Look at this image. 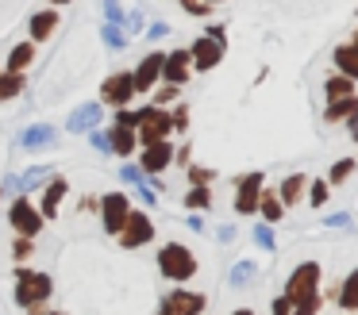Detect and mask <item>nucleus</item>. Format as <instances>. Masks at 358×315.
Segmentation results:
<instances>
[{"mask_svg":"<svg viewBox=\"0 0 358 315\" xmlns=\"http://www.w3.org/2000/svg\"><path fill=\"white\" fill-rule=\"evenodd\" d=\"M285 296L293 300V312H320V265L316 261H304L293 269L285 284Z\"/></svg>","mask_w":358,"mask_h":315,"instance_id":"f257e3e1","label":"nucleus"},{"mask_svg":"<svg viewBox=\"0 0 358 315\" xmlns=\"http://www.w3.org/2000/svg\"><path fill=\"white\" fill-rule=\"evenodd\" d=\"M158 269H162L166 281H189V277L196 273V258L189 246L181 242H166L162 250H158Z\"/></svg>","mask_w":358,"mask_h":315,"instance_id":"f03ea898","label":"nucleus"},{"mask_svg":"<svg viewBox=\"0 0 358 315\" xmlns=\"http://www.w3.org/2000/svg\"><path fill=\"white\" fill-rule=\"evenodd\" d=\"M50 296V277L47 273H31V269H20L16 273V304L27 312H39Z\"/></svg>","mask_w":358,"mask_h":315,"instance_id":"7ed1b4c3","label":"nucleus"},{"mask_svg":"<svg viewBox=\"0 0 358 315\" xmlns=\"http://www.w3.org/2000/svg\"><path fill=\"white\" fill-rule=\"evenodd\" d=\"M135 131H139V142H158V138H170L173 131V119L166 108L158 104H147L135 112Z\"/></svg>","mask_w":358,"mask_h":315,"instance_id":"20e7f679","label":"nucleus"},{"mask_svg":"<svg viewBox=\"0 0 358 315\" xmlns=\"http://www.w3.org/2000/svg\"><path fill=\"white\" fill-rule=\"evenodd\" d=\"M150 238H155V223H150V215L131 207L127 219H124V227H120V246H124V250H135V246H147Z\"/></svg>","mask_w":358,"mask_h":315,"instance_id":"39448f33","label":"nucleus"},{"mask_svg":"<svg viewBox=\"0 0 358 315\" xmlns=\"http://www.w3.org/2000/svg\"><path fill=\"white\" fill-rule=\"evenodd\" d=\"M8 223L16 227V235L35 238L43 230V212H35L27 196H16V200H12V207H8Z\"/></svg>","mask_w":358,"mask_h":315,"instance_id":"423d86ee","label":"nucleus"},{"mask_svg":"<svg viewBox=\"0 0 358 315\" xmlns=\"http://www.w3.org/2000/svg\"><path fill=\"white\" fill-rule=\"evenodd\" d=\"M127 212H131L127 192H104V196H101V223H104V230H108V235H120Z\"/></svg>","mask_w":358,"mask_h":315,"instance_id":"0eeeda50","label":"nucleus"},{"mask_svg":"<svg viewBox=\"0 0 358 315\" xmlns=\"http://www.w3.org/2000/svg\"><path fill=\"white\" fill-rule=\"evenodd\" d=\"M262 173H247L239 177V184H235V212L239 215H255L258 212V196H262Z\"/></svg>","mask_w":358,"mask_h":315,"instance_id":"6e6552de","label":"nucleus"},{"mask_svg":"<svg viewBox=\"0 0 358 315\" xmlns=\"http://www.w3.org/2000/svg\"><path fill=\"white\" fill-rule=\"evenodd\" d=\"M220 58H224V43H220V38H212V35L196 38V43L189 46V61H193V66L201 69V73L216 69V66H220Z\"/></svg>","mask_w":358,"mask_h":315,"instance_id":"1a4fd4ad","label":"nucleus"},{"mask_svg":"<svg viewBox=\"0 0 358 315\" xmlns=\"http://www.w3.org/2000/svg\"><path fill=\"white\" fill-rule=\"evenodd\" d=\"M173 161V146L170 138H158V142H143V154H139V166L143 173H162L166 166Z\"/></svg>","mask_w":358,"mask_h":315,"instance_id":"9d476101","label":"nucleus"},{"mask_svg":"<svg viewBox=\"0 0 358 315\" xmlns=\"http://www.w3.org/2000/svg\"><path fill=\"white\" fill-rule=\"evenodd\" d=\"M135 96V77L131 73H112L104 81V108H124Z\"/></svg>","mask_w":358,"mask_h":315,"instance_id":"9b49d317","label":"nucleus"},{"mask_svg":"<svg viewBox=\"0 0 358 315\" xmlns=\"http://www.w3.org/2000/svg\"><path fill=\"white\" fill-rule=\"evenodd\" d=\"M162 58H166L162 50H150L147 58L139 61V69L131 73L135 77V92H150L158 85V77H162Z\"/></svg>","mask_w":358,"mask_h":315,"instance_id":"f8f14e48","label":"nucleus"},{"mask_svg":"<svg viewBox=\"0 0 358 315\" xmlns=\"http://www.w3.org/2000/svg\"><path fill=\"white\" fill-rule=\"evenodd\" d=\"M189 66H193V61H189V50H170L162 58V77L173 81V85H185L189 81Z\"/></svg>","mask_w":358,"mask_h":315,"instance_id":"ddd939ff","label":"nucleus"},{"mask_svg":"<svg viewBox=\"0 0 358 315\" xmlns=\"http://www.w3.org/2000/svg\"><path fill=\"white\" fill-rule=\"evenodd\" d=\"M108 146H112V154H120V158H131L135 154V127L116 123V127L108 131Z\"/></svg>","mask_w":358,"mask_h":315,"instance_id":"4468645a","label":"nucleus"},{"mask_svg":"<svg viewBox=\"0 0 358 315\" xmlns=\"http://www.w3.org/2000/svg\"><path fill=\"white\" fill-rule=\"evenodd\" d=\"M201 307H204L201 292H170L162 300V312H201Z\"/></svg>","mask_w":358,"mask_h":315,"instance_id":"2eb2a0df","label":"nucleus"},{"mask_svg":"<svg viewBox=\"0 0 358 315\" xmlns=\"http://www.w3.org/2000/svg\"><path fill=\"white\" fill-rule=\"evenodd\" d=\"M304 189H308V177L304 173H289L285 181H281V189H278V196H281V204H301L304 200Z\"/></svg>","mask_w":358,"mask_h":315,"instance_id":"dca6fc26","label":"nucleus"},{"mask_svg":"<svg viewBox=\"0 0 358 315\" xmlns=\"http://www.w3.org/2000/svg\"><path fill=\"white\" fill-rule=\"evenodd\" d=\"M335 69L347 73L350 81H358V46L347 43V46H335Z\"/></svg>","mask_w":358,"mask_h":315,"instance_id":"f3484780","label":"nucleus"},{"mask_svg":"<svg viewBox=\"0 0 358 315\" xmlns=\"http://www.w3.org/2000/svg\"><path fill=\"white\" fill-rule=\"evenodd\" d=\"M62 196H66V181H62V177H55V181L47 184V192H43V219H55Z\"/></svg>","mask_w":358,"mask_h":315,"instance_id":"a211bd4d","label":"nucleus"},{"mask_svg":"<svg viewBox=\"0 0 358 315\" xmlns=\"http://www.w3.org/2000/svg\"><path fill=\"white\" fill-rule=\"evenodd\" d=\"M101 115H104V108H101V104H81V108H78V112H73V115H70V123H66V127H70V131H73V135H78V131H85V127H93V123H96V119H101Z\"/></svg>","mask_w":358,"mask_h":315,"instance_id":"6ab92c4d","label":"nucleus"},{"mask_svg":"<svg viewBox=\"0 0 358 315\" xmlns=\"http://www.w3.org/2000/svg\"><path fill=\"white\" fill-rule=\"evenodd\" d=\"M355 108H358V96H355V92H350V96H335V100H327L324 119H327V123H339V119H347Z\"/></svg>","mask_w":358,"mask_h":315,"instance_id":"aec40b11","label":"nucleus"},{"mask_svg":"<svg viewBox=\"0 0 358 315\" xmlns=\"http://www.w3.org/2000/svg\"><path fill=\"white\" fill-rule=\"evenodd\" d=\"M335 304H339L343 312H358V269H350V273H347V281H343Z\"/></svg>","mask_w":358,"mask_h":315,"instance_id":"412c9836","label":"nucleus"},{"mask_svg":"<svg viewBox=\"0 0 358 315\" xmlns=\"http://www.w3.org/2000/svg\"><path fill=\"white\" fill-rule=\"evenodd\" d=\"M55 27H58V12H35L31 15V38L35 43H47Z\"/></svg>","mask_w":358,"mask_h":315,"instance_id":"4be33fe9","label":"nucleus"},{"mask_svg":"<svg viewBox=\"0 0 358 315\" xmlns=\"http://www.w3.org/2000/svg\"><path fill=\"white\" fill-rule=\"evenodd\" d=\"M258 212H262L266 223H278L281 215H285V204H281V196H273V192L262 189V196H258Z\"/></svg>","mask_w":358,"mask_h":315,"instance_id":"5701e85b","label":"nucleus"},{"mask_svg":"<svg viewBox=\"0 0 358 315\" xmlns=\"http://www.w3.org/2000/svg\"><path fill=\"white\" fill-rule=\"evenodd\" d=\"M31 58H35V38H31V43H20L16 50L8 54V69H12V73H24V69L31 66Z\"/></svg>","mask_w":358,"mask_h":315,"instance_id":"b1692460","label":"nucleus"},{"mask_svg":"<svg viewBox=\"0 0 358 315\" xmlns=\"http://www.w3.org/2000/svg\"><path fill=\"white\" fill-rule=\"evenodd\" d=\"M324 92H327V100H335V96H350V92H355V81H350L347 73H335V77H327Z\"/></svg>","mask_w":358,"mask_h":315,"instance_id":"393cba45","label":"nucleus"},{"mask_svg":"<svg viewBox=\"0 0 358 315\" xmlns=\"http://www.w3.org/2000/svg\"><path fill=\"white\" fill-rule=\"evenodd\" d=\"M50 138H55V127H47V123H43V127H27L24 138H20V146H24V150H35L39 142H50Z\"/></svg>","mask_w":358,"mask_h":315,"instance_id":"a878e982","label":"nucleus"},{"mask_svg":"<svg viewBox=\"0 0 358 315\" xmlns=\"http://www.w3.org/2000/svg\"><path fill=\"white\" fill-rule=\"evenodd\" d=\"M208 204H212L208 184H193V189H189V196H185V207H193V212H204Z\"/></svg>","mask_w":358,"mask_h":315,"instance_id":"bb28decb","label":"nucleus"},{"mask_svg":"<svg viewBox=\"0 0 358 315\" xmlns=\"http://www.w3.org/2000/svg\"><path fill=\"white\" fill-rule=\"evenodd\" d=\"M20 89H24V73H12V69L0 73V100H12Z\"/></svg>","mask_w":358,"mask_h":315,"instance_id":"cd10ccee","label":"nucleus"},{"mask_svg":"<svg viewBox=\"0 0 358 315\" xmlns=\"http://www.w3.org/2000/svg\"><path fill=\"white\" fill-rule=\"evenodd\" d=\"M327 200H331V181H308V204L324 207Z\"/></svg>","mask_w":358,"mask_h":315,"instance_id":"c85d7f7f","label":"nucleus"},{"mask_svg":"<svg viewBox=\"0 0 358 315\" xmlns=\"http://www.w3.org/2000/svg\"><path fill=\"white\" fill-rule=\"evenodd\" d=\"M255 242H258V250H266V254L278 250V238H273V223H258V227H255Z\"/></svg>","mask_w":358,"mask_h":315,"instance_id":"c756f323","label":"nucleus"},{"mask_svg":"<svg viewBox=\"0 0 358 315\" xmlns=\"http://www.w3.org/2000/svg\"><path fill=\"white\" fill-rule=\"evenodd\" d=\"M355 166H358L355 158H339V161L331 166V173H327V181H331V184H343L350 173H355Z\"/></svg>","mask_w":358,"mask_h":315,"instance_id":"7c9ffc66","label":"nucleus"},{"mask_svg":"<svg viewBox=\"0 0 358 315\" xmlns=\"http://www.w3.org/2000/svg\"><path fill=\"white\" fill-rule=\"evenodd\" d=\"M255 273H258V265H255V261H239V265L231 269V277H227V281H231V284H247Z\"/></svg>","mask_w":358,"mask_h":315,"instance_id":"2f4dec72","label":"nucleus"},{"mask_svg":"<svg viewBox=\"0 0 358 315\" xmlns=\"http://www.w3.org/2000/svg\"><path fill=\"white\" fill-rule=\"evenodd\" d=\"M104 43L112 46V50H120V46L127 43V35H124V27H120V23H112L108 20V27H104Z\"/></svg>","mask_w":358,"mask_h":315,"instance_id":"473e14b6","label":"nucleus"},{"mask_svg":"<svg viewBox=\"0 0 358 315\" xmlns=\"http://www.w3.org/2000/svg\"><path fill=\"white\" fill-rule=\"evenodd\" d=\"M178 89H181V85H173V81H166V85H162V89H158V92H155V104H170V100H173V96H178Z\"/></svg>","mask_w":358,"mask_h":315,"instance_id":"72a5a7b5","label":"nucleus"},{"mask_svg":"<svg viewBox=\"0 0 358 315\" xmlns=\"http://www.w3.org/2000/svg\"><path fill=\"white\" fill-rule=\"evenodd\" d=\"M212 177H216V173H212V169H204V166L189 169V181H193V184H212Z\"/></svg>","mask_w":358,"mask_h":315,"instance_id":"f704fd0d","label":"nucleus"},{"mask_svg":"<svg viewBox=\"0 0 358 315\" xmlns=\"http://www.w3.org/2000/svg\"><path fill=\"white\" fill-rule=\"evenodd\" d=\"M181 4H185V12H189V15H208V12H212L208 0H181Z\"/></svg>","mask_w":358,"mask_h":315,"instance_id":"c9c22d12","label":"nucleus"},{"mask_svg":"<svg viewBox=\"0 0 358 315\" xmlns=\"http://www.w3.org/2000/svg\"><path fill=\"white\" fill-rule=\"evenodd\" d=\"M324 227H343V230H350V215H347V212H335V215H327V219H324Z\"/></svg>","mask_w":358,"mask_h":315,"instance_id":"e433bc0d","label":"nucleus"},{"mask_svg":"<svg viewBox=\"0 0 358 315\" xmlns=\"http://www.w3.org/2000/svg\"><path fill=\"white\" fill-rule=\"evenodd\" d=\"M104 12H108V20H112V23L124 20V12H120V0H104Z\"/></svg>","mask_w":358,"mask_h":315,"instance_id":"4c0bfd02","label":"nucleus"},{"mask_svg":"<svg viewBox=\"0 0 358 315\" xmlns=\"http://www.w3.org/2000/svg\"><path fill=\"white\" fill-rule=\"evenodd\" d=\"M170 119H173V127H181V131H185V123H189V108H185V104H181V108H178V112H173V115H170Z\"/></svg>","mask_w":358,"mask_h":315,"instance_id":"58836bf2","label":"nucleus"},{"mask_svg":"<svg viewBox=\"0 0 358 315\" xmlns=\"http://www.w3.org/2000/svg\"><path fill=\"white\" fill-rule=\"evenodd\" d=\"M93 146H96V150H104V154H112V146H108V131H104V135L96 131V135H93Z\"/></svg>","mask_w":358,"mask_h":315,"instance_id":"ea45409f","label":"nucleus"},{"mask_svg":"<svg viewBox=\"0 0 358 315\" xmlns=\"http://www.w3.org/2000/svg\"><path fill=\"white\" fill-rule=\"evenodd\" d=\"M270 307H273V312H293V300H289V296H278Z\"/></svg>","mask_w":358,"mask_h":315,"instance_id":"a19ab883","label":"nucleus"},{"mask_svg":"<svg viewBox=\"0 0 358 315\" xmlns=\"http://www.w3.org/2000/svg\"><path fill=\"white\" fill-rule=\"evenodd\" d=\"M120 173H124V181H135V184L143 181V169H131V166H124V169H120Z\"/></svg>","mask_w":358,"mask_h":315,"instance_id":"79ce46f5","label":"nucleus"},{"mask_svg":"<svg viewBox=\"0 0 358 315\" xmlns=\"http://www.w3.org/2000/svg\"><path fill=\"white\" fill-rule=\"evenodd\" d=\"M31 254V242H27V235H20V242H16V258H27Z\"/></svg>","mask_w":358,"mask_h":315,"instance_id":"37998d69","label":"nucleus"},{"mask_svg":"<svg viewBox=\"0 0 358 315\" xmlns=\"http://www.w3.org/2000/svg\"><path fill=\"white\" fill-rule=\"evenodd\" d=\"M347 123H350V138H355V142H358V108H355V112L347 115Z\"/></svg>","mask_w":358,"mask_h":315,"instance_id":"c03bdc74","label":"nucleus"},{"mask_svg":"<svg viewBox=\"0 0 358 315\" xmlns=\"http://www.w3.org/2000/svg\"><path fill=\"white\" fill-rule=\"evenodd\" d=\"M166 31H170V27H166V23H155V27H150V38H162Z\"/></svg>","mask_w":358,"mask_h":315,"instance_id":"a18cd8bd","label":"nucleus"},{"mask_svg":"<svg viewBox=\"0 0 358 315\" xmlns=\"http://www.w3.org/2000/svg\"><path fill=\"white\" fill-rule=\"evenodd\" d=\"M50 4H70V0H50Z\"/></svg>","mask_w":358,"mask_h":315,"instance_id":"49530a36","label":"nucleus"},{"mask_svg":"<svg viewBox=\"0 0 358 315\" xmlns=\"http://www.w3.org/2000/svg\"><path fill=\"white\" fill-rule=\"evenodd\" d=\"M350 43H355V46H358V31H355V38H350Z\"/></svg>","mask_w":358,"mask_h":315,"instance_id":"de8ad7c7","label":"nucleus"},{"mask_svg":"<svg viewBox=\"0 0 358 315\" xmlns=\"http://www.w3.org/2000/svg\"><path fill=\"white\" fill-rule=\"evenodd\" d=\"M208 4H220V0H208Z\"/></svg>","mask_w":358,"mask_h":315,"instance_id":"09e8293b","label":"nucleus"}]
</instances>
